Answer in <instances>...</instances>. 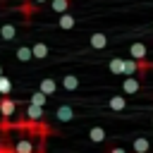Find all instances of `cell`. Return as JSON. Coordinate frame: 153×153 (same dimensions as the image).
I'll list each match as a JSON object with an SVG mask.
<instances>
[{"mask_svg": "<svg viewBox=\"0 0 153 153\" xmlns=\"http://www.w3.org/2000/svg\"><path fill=\"white\" fill-rule=\"evenodd\" d=\"M122 91H124L127 96H134V93L141 91V81H139L136 76H124V81H122Z\"/></svg>", "mask_w": 153, "mask_h": 153, "instance_id": "6da1fadb", "label": "cell"}, {"mask_svg": "<svg viewBox=\"0 0 153 153\" xmlns=\"http://www.w3.org/2000/svg\"><path fill=\"white\" fill-rule=\"evenodd\" d=\"M14 110H17V103L14 100H10V98H2L0 100V115H2V120H10L14 115Z\"/></svg>", "mask_w": 153, "mask_h": 153, "instance_id": "7a4b0ae2", "label": "cell"}, {"mask_svg": "<svg viewBox=\"0 0 153 153\" xmlns=\"http://www.w3.org/2000/svg\"><path fill=\"white\" fill-rule=\"evenodd\" d=\"M148 55V48L143 45V43H131L129 45V57H134V60H143Z\"/></svg>", "mask_w": 153, "mask_h": 153, "instance_id": "3957f363", "label": "cell"}, {"mask_svg": "<svg viewBox=\"0 0 153 153\" xmlns=\"http://www.w3.org/2000/svg\"><path fill=\"white\" fill-rule=\"evenodd\" d=\"M88 43H91V48H96V50H103V48L108 45V36H105V33H91Z\"/></svg>", "mask_w": 153, "mask_h": 153, "instance_id": "277c9868", "label": "cell"}, {"mask_svg": "<svg viewBox=\"0 0 153 153\" xmlns=\"http://www.w3.org/2000/svg\"><path fill=\"white\" fill-rule=\"evenodd\" d=\"M74 24H76V19H74L69 12H62L60 19H57V26H60V29H74Z\"/></svg>", "mask_w": 153, "mask_h": 153, "instance_id": "5b68a950", "label": "cell"}, {"mask_svg": "<svg viewBox=\"0 0 153 153\" xmlns=\"http://www.w3.org/2000/svg\"><path fill=\"white\" fill-rule=\"evenodd\" d=\"M29 103H31V105H41V108H45V105H48V96L38 88V91H33V93H31Z\"/></svg>", "mask_w": 153, "mask_h": 153, "instance_id": "8992f818", "label": "cell"}, {"mask_svg": "<svg viewBox=\"0 0 153 153\" xmlns=\"http://www.w3.org/2000/svg\"><path fill=\"white\" fill-rule=\"evenodd\" d=\"M14 36H17V29L12 24H2L0 26V38L2 41H14Z\"/></svg>", "mask_w": 153, "mask_h": 153, "instance_id": "52a82bcc", "label": "cell"}, {"mask_svg": "<svg viewBox=\"0 0 153 153\" xmlns=\"http://www.w3.org/2000/svg\"><path fill=\"white\" fill-rule=\"evenodd\" d=\"M108 105H110V110L120 112V110H124V108H127V98H124V96H112Z\"/></svg>", "mask_w": 153, "mask_h": 153, "instance_id": "ba28073f", "label": "cell"}, {"mask_svg": "<svg viewBox=\"0 0 153 153\" xmlns=\"http://www.w3.org/2000/svg\"><path fill=\"white\" fill-rule=\"evenodd\" d=\"M26 117H29L31 122H38V120L43 117V108H41V105H31V103H29V108H26Z\"/></svg>", "mask_w": 153, "mask_h": 153, "instance_id": "9c48e42d", "label": "cell"}, {"mask_svg": "<svg viewBox=\"0 0 153 153\" xmlns=\"http://www.w3.org/2000/svg\"><path fill=\"white\" fill-rule=\"evenodd\" d=\"M17 60H22V62L33 60V50H31L29 45H19V48H17Z\"/></svg>", "mask_w": 153, "mask_h": 153, "instance_id": "30bf717a", "label": "cell"}, {"mask_svg": "<svg viewBox=\"0 0 153 153\" xmlns=\"http://www.w3.org/2000/svg\"><path fill=\"white\" fill-rule=\"evenodd\" d=\"M62 86H65V91H76V88H79V76L67 74V76L62 79Z\"/></svg>", "mask_w": 153, "mask_h": 153, "instance_id": "8fae6325", "label": "cell"}, {"mask_svg": "<svg viewBox=\"0 0 153 153\" xmlns=\"http://www.w3.org/2000/svg\"><path fill=\"white\" fill-rule=\"evenodd\" d=\"M72 117H74V110H72L69 105H60V108H57V120H60V122H69Z\"/></svg>", "mask_w": 153, "mask_h": 153, "instance_id": "7c38bea8", "label": "cell"}, {"mask_svg": "<svg viewBox=\"0 0 153 153\" xmlns=\"http://www.w3.org/2000/svg\"><path fill=\"white\" fill-rule=\"evenodd\" d=\"M31 50H33V57H36V60H43V57L48 55V45H45V43H41V41H38V43H33V45H31Z\"/></svg>", "mask_w": 153, "mask_h": 153, "instance_id": "4fadbf2b", "label": "cell"}, {"mask_svg": "<svg viewBox=\"0 0 153 153\" xmlns=\"http://www.w3.org/2000/svg\"><path fill=\"white\" fill-rule=\"evenodd\" d=\"M110 72L112 74H124V57H112L110 60Z\"/></svg>", "mask_w": 153, "mask_h": 153, "instance_id": "5bb4252c", "label": "cell"}, {"mask_svg": "<svg viewBox=\"0 0 153 153\" xmlns=\"http://www.w3.org/2000/svg\"><path fill=\"white\" fill-rule=\"evenodd\" d=\"M55 88H57V84H55L50 76H48V79H41V91H43L45 96H53V93H55Z\"/></svg>", "mask_w": 153, "mask_h": 153, "instance_id": "9a60e30c", "label": "cell"}, {"mask_svg": "<svg viewBox=\"0 0 153 153\" xmlns=\"http://www.w3.org/2000/svg\"><path fill=\"white\" fill-rule=\"evenodd\" d=\"M148 148H151L148 139H143V136L134 139V153H148Z\"/></svg>", "mask_w": 153, "mask_h": 153, "instance_id": "2e32d148", "label": "cell"}, {"mask_svg": "<svg viewBox=\"0 0 153 153\" xmlns=\"http://www.w3.org/2000/svg\"><path fill=\"white\" fill-rule=\"evenodd\" d=\"M14 153H33V143L26 141V139H22V141L14 143Z\"/></svg>", "mask_w": 153, "mask_h": 153, "instance_id": "e0dca14e", "label": "cell"}, {"mask_svg": "<svg viewBox=\"0 0 153 153\" xmlns=\"http://www.w3.org/2000/svg\"><path fill=\"white\" fill-rule=\"evenodd\" d=\"M69 2H72V0H50V10L57 12V14H62V12H67Z\"/></svg>", "mask_w": 153, "mask_h": 153, "instance_id": "ac0fdd59", "label": "cell"}, {"mask_svg": "<svg viewBox=\"0 0 153 153\" xmlns=\"http://www.w3.org/2000/svg\"><path fill=\"white\" fill-rule=\"evenodd\" d=\"M88 136H91L93 143H100V141H105V129H103V127H93V129L88 131Z\"/></svg>", "mask_w": 153, "mask_h": 153, "instance_id": "d6986e66", "label": "cell"}, {"mask_svg": "<svg viewBox=\"0 0 153 153\" xmlns=\"http://www.w3.org/2000/svg\"><path fill=\"white\" fill-rule=\"evenodd\" d=\"M10 91H12V79L10 76H0V96H10Z\"/></svg>", "mask_w": 153, "mask_h": 153, "instance_id": "ffe728a7", "label": "cell"}, {"mask_svg": "<svg viewBox=\"0 0 153 153\" xmlns=\"http://www.w3.org/2000/svg\"><path fill=\"white\" fill-rule=\"evenodd\" d=\"M110 153H127V151H124V148H112Z\"/></svg>", "mask_w": 153, "mask_h": 153, "instance_id": "44dd1931", "label": "cell"}, {"mask_svg": "<svg viewBox=\"0 0 153 153\" xmlns=\"http://www.w3.org/2000/svg\"><path fill=\"white\" fill-rule=\"evenodd\" d=\"M33 2H45V0H33Z\"/></svg>", "mask_w": 153, "mask_h": 153, "instance_id": "7402d4cb", "label": "cell"}, {"mask_svg": "<svg viewBox=\"0 0 153 153\" xmlns=\"http://www.w3.org/2000/svg\"><path fill=\"white\" fill-rule=\"evenodd\" d=\"M0 76H2V67H0Z\"/></svg>", "mask_w": 153, "mask_h": 153, "instance_id": "603a6c76", "label": "cell"}, {"mask_svg": "<svg viewBox=\"0 0 153 153\" xmlns=\"http://www.w3.org/2000/svg\"><path fill=\"white\" fill-rule=\"evenodd\" d=\"M151 124H153V117H151Z\"/></svg>", "mask_w": 153, "mask_h": 153, "instance_id": "cb8c5ba5", "label": "cell"}]
</instances>
